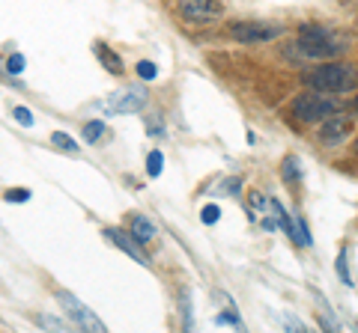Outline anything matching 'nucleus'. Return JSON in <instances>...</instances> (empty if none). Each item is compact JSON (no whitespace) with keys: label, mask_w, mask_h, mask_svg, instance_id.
I'll return each instance as SVG.
<instances>
[{"label":"nucleus","mask_w":358,"mask_h":333,"mask_svg":"<svg viewBox=\"0 0 358 333\" xmlns=\"http://www.w3.org/2000/svg\"><path fill=\"white\" fill-rule=\"evenodd\" d=\"M308 87H313L317 92H349L358 87V75L349 63H329L313 69L308 78Z\"/></svg>","instance_id":"f257e3e1"},{"label":"nucleus","mask_w":358,"mask_h":333,"mask_svg":"<svg viewBox=\"0 0 358 333\" xmlns=\"http://www.w3.org/2000/svg\"><path fill=\"white\" fill-rule=\"evenodd\" d=\"M298 45H302L305 54L320 57V59L337 57V54H344V48H346L335 33L326 30V27H320V24H305V27L298 30Z\"/></svg>","instance_id":"f03ea898"},{"label":"nucleus","mask_w":358,"mask_h":333,"mask_svg":"<svg viewBox=\"0 0 358 333\" xmlns=\"http://www.w3.org/2000/svg\"><path fill=\"white\" fill-rule=\"evenodd\" d=\"M284 27L281 24H272V21H236L230 27V36L242 45H260V42H272L275 36H281Z\"/></svg>","instance_id":"7ed1b4c3"},{"label":"nucleus","mask_w":358,"mask_h":333,"mask_svg":"<svg viewBox=\"0 0 358 333\" xmlns=\"http://www.w3.org/2000/svg\"><path fill=\"white\" fill-rule=\"evenodd\" d=\"M57 304L63 306V312L72 319L75 328H81V330H93V333L108 330L105 324H102V319H96V315L90 312V306H87V304H81L75 295H69V292H57Z\"/></svg>","instance_id":"20e7f679"},{"label":"nucleus","mask_w":358,"mask_h":333,"mask_svg":"<svg viewBox=\"0 0 358 333\" xmlns=\"http://www.w3.org/2000/svg\"><path fill=\"white\" fill-rule=\"evenodd\" d=\"M337 110H340L337 101H331L326 96H317V92H305V96H298L296 105H293V114L302 119V122H317V119L331 116V114H337Z\"/></svg>","instance_id":"39448f33"},{"label":"nucleus","mask_w":358,"mask_h":333,"mask_svg":"<svg viewBox=\"0 0 358 333\" xmlns=\"http://www.w3.org/2000/svg\"><path fill=\"white\" fill-rule=\"evenodd\" d=\"M147 101H150L147 90H143V87H129V90L110 92L99 107L105 110V114H134V110H141Z\"/></svg>","instance_id":"423d86ee"},{"label":"nucleus","mask_w":358,"mask_h":333,"mask_svg":"<svg viewBox=\"0 0 358 333\" xmlns=\"http://www.w3.org/2000/svg\"><path fill=\"white\" fill-rule=\"evenodd\" d=\"M179 15L191 24H209L224 15V6L218 0H179Z\"/></svg>","instance_id":"0eeeda50"},{"label":"nucleus","mask_w":358,"mask_h":333,"mask_svg":"<svg viewBox=\"0 0 358 333\" xmlns=\"http://www.w3.org/2000/svg\"><path fill=\"white\" fill-rule=\"evenodd\" d=\"M349 134H353V122H349L346 116H329L320 128L317 140L326 143V146H335V143H344Z\"/></svg>","instance_id":"6e6552de"},{"label":"nucleus","mask_w":358,"mask_h":333,"mask_svg":"<svg viewBox=\"0 0 358 333\" xmlns=\"http://www.w3.org/2000/svg\"><path fill=\"white\" fill-rule=\"evenodd\" d=\"M105 235H108L110 241H114V244H117L123 253H129L132 259H138L141 265H150V256H147V250H143L141 241H138V238H134V235H126L123 229H114V226L105 229Z\"/></svg>","instance_id":"1a4fd4ad"},{"label":"nucleus","mask_w":358,"mask_h":333,"mask_svg":"<svg viewBox=\"0 0 358 333\" xmlns=\"http://www.w3.org/2000/svg\"><path fill=\"white\" fill-rule=\"evenodd\" d=\"M96 57L102 59V66H108V72H110V75H123V72H126V69H123V59H119L110 48L96 45Z\"/></svg>","instance_id":"9d476101"},{"label":"nucleus","mask_w":358,"mask_h":333,"mask_svg":"<svg viewBox=\"0 0 358 333\" xmlns=\"http://www.w3.org/2000/svg\"><path fill=\"white\" fill-rule=\"evenodd\" d=\"M132 235L143 244V241H150V238H156V226H152L143 215H134V217H132Z\"/></svg>","instance_id":"9b49d317"},{"label":"nucleus","mask_w":358,"mask_h":333,"mask_svg":"<svg viewBox=\"0 0 358 333\" xmlns=\"http://www.w3.org/2000/svg\"><path fill=\"white\" fill-rule=\"evenodd\" d=\"M289 238L298 244V247H308L311 244V235H308V226L302 224V217H293V224H289Z\"/></svg>","instance_id":"f8f14e48"},{"label":"nucleus","mask_w":358,"mask_h":333,"mask_svg":"<svg viewBox=\"0 0 358 333\" xmlns=\"http://www.w3.org/2000/svg\"><path fill=\"white\" fill-rule=\"evenodd\" d=\"M298 176H302V161H298L296 155H287V161H284V178H287V182H296Z\"/></svg>","instance_id":"ddd939ff"},{"label":"nucleus","mask_w":358,"mask_h":333,"mask_svg":"<svg viewBox=\"0 0 358 333\" xmlns=\"http://www.w3.org/2000/svg\"><path fill=\"white\" fill-rule=\"evenodd\" d=\"M102 134H105V122H99V119H93V122L84 125V140L87 143H96Z\"/></svg>","instance_id":"4468645a"},{"label":"nucleus","mask_w":358,"mask_h":333,"mask_svg":"<svg viewBox=\"0 0 358 333\" xmlns=\"http://www.w3.org/2000/svg\"><path fill=\"white\" fill-rule=\"evenodd\" d=\"M161 170H165V155H161V152H150V158H147V173L156 178V176H161Z\"/></svg>","instance_id":"2eb2a0df"},{"label":"nucleus","mask_w":358,"mask_h":333,"mask_svg":"<svg viewBox=\"0 0 358 333\" xmlns=\"http://www.w3.org/2000/svg\"><path fill=\"white\" fill-rule=\"evenodd\" d=\"M51 140H54V146H57V149H66V152H78V143H75V140L69 137V134H63V131H57Z\"/></svg>","instance_id":"dca6fc26"},{"label":"nucleus","mask_w":358,"mask_h":333,"mask_svg":"<svg viewBox=\"0 0 358 333\" xmlns=\"http://www.w3.org/2000/svg\"><path fill=\"white\" fill-rule=\"evenodd\" d=\"M337 277H340V283L353 286V277H349V265H346V250L337 253Z\"/></svg>","instance_id":"f3484780"},{"label":"nucleus","mask_w":358,"mask_h":333,"mask_svg":"<svg viewBox=\"0 0 358 333\" xmlns=\"http://www.w3.org/2000/svg\"><path fill=\"white\" fill-rule=\"evenodd\" d=\"M138 75H141L143 81H152V78L158 75V66L150 63V59H141V63H138Z\"/></svg>","instance_id":"a211bd4d"},{"label":"nucleus","mask_w":358,"mask_h":333,"mask_svg":"<svg viewBox=\"0 0 358 333\" xmlns=\"http://www.w3.org/2000/svg\"><path fill=\"white\" fill-rule=\"evenodd\" d=\"M12 116H15V122H19V125H24V128H30L33 125V116H30V110L27 107H12Z\"/></svg>","instance_id":"6ab92c4d"},{"label":"nucleus","mask_w":358,"mask_h":333,"mask_svg":"<svg viewBox=\"0 0 358 333\" xmlns=\"http://www.w3.org/2000/svg\"><path fill=\"white\" fill-rule=\"evenodd\" d=\"M6 72H10V75H21L24 72V57L21 54H12L10 59H6Z\"/></svg>","instance_id":"aec40b11"},{"label":"nucleus","mask_w":358,"mask_h":333,"mask_svg":"<svg viewBox=\"0 0 358 333\" xmlns=\"http://www.w3.org/2000/svg\"><path fill=\"white\" fill-rule=\"evenodd\" d=\"M215 324H233V328L242 330V321H239L236 312H218V315H215Z\"/></svg>","instance_id":"412c9836"},{"label":"nucleus","mask_w":358,"mask_h":333,"mask_svg":"<svg viewBox=\"0 0 358 333\" xmlns=\"http://www.w3.org/2000/svg\"><path fill=\"white\" fill-rule=\"evenodd\" d=\"M200 217H203V224H215V220L221 217V209L218 206H203Z\"/></svg>","instance_id":"4be33fe9"},{"label":"nucleus","mask_w":358,"mask_h":333,"mask_svg":"<svg viewBox=\"0 0 358 333\" xmlns=\"http://www.w3.org/2000/svg\"><path fill=\"white\" fill-rule=\"evenodd\" d=\"M239 185H242V182H239V178H227V182H221V187H218V191L221 194H239Z\"/></svg>","instance_id":"5701e85b"},{"label":"nucleus","mask_w":358,"mask_h":333,"mask_svg":"<svg viewBox=\"0 0 358 333\" xmlns=\"http://www.w3.org/2000/svg\"><path fill=\"white\" fill-rule=\"evenodd\" d=\"M182 310H185V328H194V321H191V297H189V292L182 295Z\"/></svg>","instance_id":"b1692460"},{"label":"nucleus","mask_w":358,"mask_h":333,"mask_svg":"<svg viewBox=\"0 0 358 333\" xmlns=\"http://www.w3.org/2000/svg\"><path fill=\"white\" fill-rule=\"evenodd\" d=\"M27 200H30L27 191H10L6 194V202H27Z\"/></svg>","instance_id":"393cba45"},{"label":"nucleus","mask_w":358,"mask_h":333,"mask_svg":"<svg viewBox=\"0 0 358 333\" xmlns=\"http://www.w3.org/2000/svg\"><path fill=\"white\" fill-rule=\"evenodd\" d=\"M42 324H45V328H57V330H66V321H60V319H42Z\"/></svg>","instance_id":"a878e982"},{"label":"nucleus","mask_w":358,"mask_h":333,"mask_svg":"<svg viewBox=\"0 0 358 333\" xmlns=\"http://www.w3.org/2000/svg\"><path fill=\"white\" fill-rule=\"evenodd\" d=\"M355 110H358V98H355Z\"/></svg>","instance_id":"bb28decb"}]
</instances>
